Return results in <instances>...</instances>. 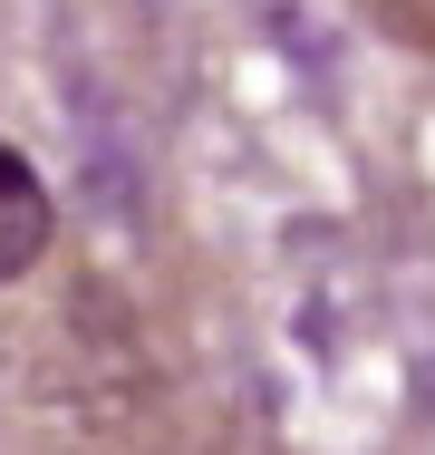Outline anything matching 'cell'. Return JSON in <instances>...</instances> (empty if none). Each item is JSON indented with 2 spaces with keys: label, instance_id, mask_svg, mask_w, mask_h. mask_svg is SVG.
I'll return each mask as SVG.
<instances>
[{
  "label": "cell",
  "instance_id": "cell-1",
  "mask_svg": "<svg viewBox=\"0 0 435 455\" xmlns=\"http://www.w3.org/2000/svg\"><path fill=\"white\" fill-rule=\"evenodd\" d=\"M49 243H59V204H49L39 165L0 136V291L39 272V262H49Z\"/></svg>",
  "mask_w": 435,
  "mask_h": 455
},
{
  "label": "cell",
  "instance_id": "cell-2",
  "mask_svg": "<svg viewBox=\"0 0 435 455\" xmlns=\"http://www.w3.org/2000/svg\"><path fill=\"white\" fill-rule=\"evenodd\" d=\"M397 39H416V49H435V0H368Z\"/></svg>",
  "mask_w": 435,
  "mask_h": 455
}]
</instances>
